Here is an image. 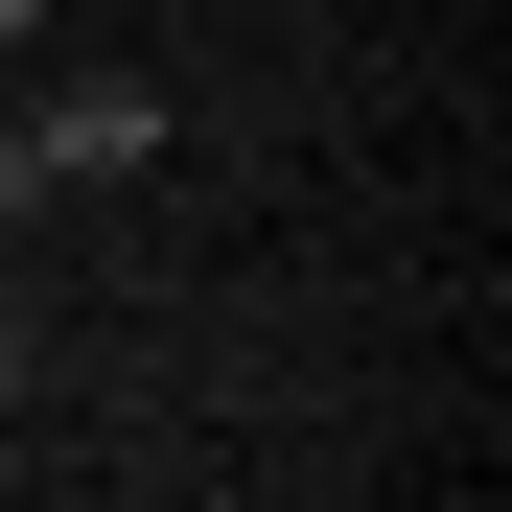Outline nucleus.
<instances>
[{
  "instance_id": "obj_1",
  "label": "nucleus",
  "mask_w": 512,
  "mask_h": 512,
  "mask_svg": "<svg viewBox=\"0 0 512 512\" xmlns=\"http://www.w3.org/2000/svg\"><path fill=\"white\" fill-rule=\"evenodd\" d=\"M24 140H47V187H117V163H163V94L140 70H70V94H24Z\"/></svg>"
},
{
  "instance_id": "obj_2",
  "label": "nucleus",
  "mask_w": 512,
  "mask_h": 512,
  "mask_svg": "<svg viewBox=\"0 0 512 512\" xmlns=\"http://www.w3.org/2000/svg\"><path fill=\"white\" fill-rule=\"evenodd\" d=\"M0 396H47V280H0Z\"/></svg>"
},
{
  "instance_id": "obj_3",
  "label": "nucleus",
  "mask_w": 512,
  "mask_h": 512,
  "mask_svg": "<svg viewBox=\"0 0 512 512\" xmlns=\"http://www.w3.org/2000/svg\"><path fill=\"white\" fill-rule=\"evenodd\" d=\"M24 210H70V187H47V140H24V117H0V233H24Z\"/></svg>"
},
{
  "instance_id": "obj_4",
  "label": "nucleus",
  "mask_w": 512,
  "mask_h": 512,
  "mask_svg": "<svg viewBox=\"0 0 512 512\" xmlns=\"http://www.w3.org/2000/svg\"><path fill=\"white\" fill-rule=\"evenodd\" d=\"M0 47H24V0H0Z\"/></svg>"
}]
</instances>
